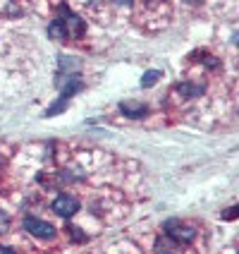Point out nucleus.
Here are the masks:
<instances>
[{
  "label": "nucleus",
  "instance_id": "ddd939ff",
  "mask_svg": "<svg viewBox=\"0 0 239 254\" xmlns=\"http://www.w3.org/2000/svg\"><path fill=\"white\" fill-rule=\"evenodd\" d=\"M0 254H14L10 247H0Z\"/></svg>",
  "mask_w": 239,
  "mask_h": 254
},
{
  "label": "nucleus",
  "instance_id": "20e7f679",
  "mask_svg": "<svg viewBox=\"0 0 239 254\" xmlns=\"http://www.w3.org/2000/svg\"><path fill=\"white\" fill-rule=\"evenodd\" d=\"M155 254H182V242H175L172 238H158L155 240Z\"/></svg>",
  "mask_w": 239,
  "mask_h": 254
},
{
  "label": "nucleus",
  "instance_id": "7ed1b4c3",
  "mask_svg": "<svg viewBox=\"0 0 239 254\" xmlns=\"http://www.w3.org/2000/svg\"><path fill=\"white\" fill-rule=\"evenodd\" d=\"M53 211L60 213V216H74V213L79 211V201L74 197H70V194H60V197L53 201Z\"/></svg>",
  "mask_w": 239,
  "mask_h": 254
},
{
  "label": "nucleus",
  "instance_id": "4468645a",
  "mask_svg": "<svg viewBox=\"0 0 239 254\" xmlns=\"http://www.w3.org/2000/svg\"><path fill=\"white\" fill-rule=\"evenodd\" d=\"M115 2H120V5H132V0H115Z\"/></svg>",
  "mask_w": 239,
  "mask_h": 254
},
{
  "label": "nucleus",
  "instance_id": "39448f33",
  "mask_svg": "<svg viewBox=\"0 0 239 254\" xmlns=\"http://www.w3.org/2000/svg\"><path fill=\"white\" fill-rule=\"evenodd\" d=\"M62 24H65V31H67L70 36H82V31H84V22H82L79 17L70 14V10H67V17L62 19Z\"/></svg>",
  "mask_w": 239,
  "mask_h": 254
},
{
  "label": "nucleus",
  "instance_id": "9b49d317",
  "mask_svg": "<svg viewBox=\"0 0 239 254\" xmlns=\"http://www.w3.org/2000/svg\"><path fill=\"white\" fill-rule=\"evenodd\" d=\"M65 101H67V99H60V101H57V103H53V108L48 111V115H55V113H60V111H62V106H65Z\"/></svg>",
  "mask_w": 239,
  "mask_h": 254
},
{
  "label": "nucleus",
  "instance_id": "f8f14e48",
  "mask_svg": "<svg viewBox=\"0 0 239 254\" xmlns=\"http://www.w3.org/2000/svg\"><path fill=\"white\" fill-rule=\"evenodd\" d=\"M235 213H237V209H230V211H225V218H235Z\"/></svg>",
  "mask_w": 239,
  "mask_h": 254
},
{
  "label": "nucleus",
  "instance_id": "423d86ee",
  "mask_svg": "<svg viewBox=\"0 0 239 254\" xmlns=\"http://www.w3.org/2000/svg\"><path fill=\"white\" fill-rule=\"evenodd\" d=\"M120 108H122V113H125L127 118H141V115H146V106H143V103H137V101H127Z\"/></svg>",
  "mask_w": 239,
  "mask_h": 254
},
{
  "label": "nucleus",
  "instance_id": "f257e3e1",
  "mask_svg": "<svg viewBox=\"0 0 239 254\" xmlns=\"http://www.w3.org/2000/svg\"><path fill=\"white\" fill-rule=\"evenodd\" d=\"M165 235L172 238L175 242H191L194 240V235H196V230L191 226H187L182 221H175V218H170L168 223H165Z\"/></svg>",
  "mask_w": 239,
  "mask_h": 254
},
{
  "label": "nucleus",
  "instance_id": "f03ea898",
  "mask_svg": "<svg viewBox=\"0 0 239 254\" xmlns=\"http://www.w3.org/2000/svg\"><path fill=\"white\" fill-rule=\"evenodd\" d=\"M24 228H27L31 235L41 238V240H48V238L55 235V228L50 226V223H46V221H41V218H31V216L24 221Z\"/></svg>",
  "mask_w": 239,
  "mask_h": 254
},
{
  "label": "nucleus",
  "instance_id": "1a4fd4ad",
  "mask_svg": "<svg viewBox=\"0 0 239 254\" xmlns=\"http://www.w3.org/2000/svg\"><path fill=\"white\" fill-rule=\"evenodd\" d=\"M180 89V94H184V96H198L203 89L201 86H194V84H182V86H177Z\"/></svg>",
  "mask_w": 239,
  "mask_h": 254
},
{
  "label": "nucleus",
  "instance_id": "6e6552de",
  "mask_svg": "<svg viewBox=\"0 0 239 254\" xmlns=\"http://www.w3.org/2000/svg\"><path fill=\"white\" fill-rule=\"evenodd\" d=\"M158 79H160V70H148L146 74H143L141 84H143V89H148V86H153Z\"/></svg>",
  "mask_w": 239,
  "mask_h": 254
},
{
  "label": "nucleus",
  "instance_id": "0eeeda50",
  "mask_svg": "<svg viewBox=\"0 0 239 254\" xmlns=\"http://www.w3.org/2000/svg\"><path fill=\"white\" fill-rule=\"evenodd\" d=\"M48 34H50L53 39H65V36H67V31H65V24H62V19H55V22H50V27H48Z\"/></svg>",
  "mask_w": 239,
  "mask_h": 254
},
{
  "label": "nucleus",
  "instance_id": "9d476101",
  "mask_svg": "<svg viewBox=\"0 0 239 254\" xmlns=\"http://www.w3.org/2000/svg\"><path fill=\"white\" fill-rule=\"evenodd\" d=\"M7 228H10V216H7V213L0 209V235H2V233H5Z\"/></svg>",
  "mask_w": 239,
  "mask_h": 254
}]
</instances>
